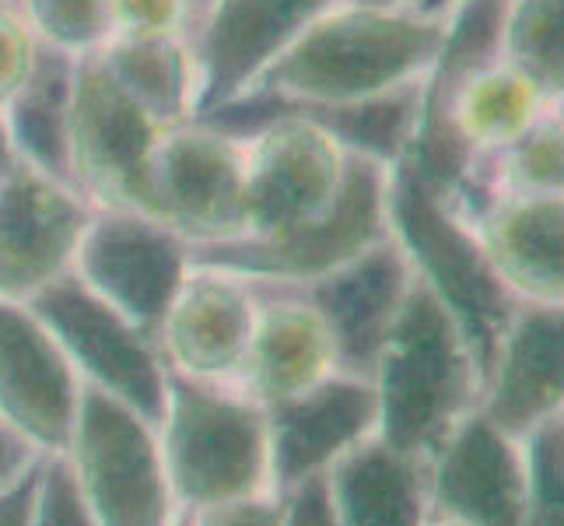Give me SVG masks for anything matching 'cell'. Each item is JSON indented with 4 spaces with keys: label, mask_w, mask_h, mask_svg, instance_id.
I'll return each mask as SVG.
<instances>
[{
    "label": "cell",
    "mask_w": 564,
    "mask_h": 526,
    "mask_svg": "<svg viewBox=\"0 0 564 526\" xmlns=\"http://www.w3.org/2000/svg\"><path fill=\"white\" fill-rule=\"evenodd\" d=\"M189 267L193 246L165 222L144 211L91 207L70 275L154 337Z\"/></svg>",
    "instance_id": "obj_9"
},
{
    "label": "cell",
    "mask_w": 564,
    "mask_h": 526,
    "mask_svg": "<svg viewBox=\"0 0 564 526\" xmlns=\"http://www.w3.org/2000/svg\"><path fill=\"white\" fill-rule=\"evenodd\" d=\"M257 291L260 302L242 358L239 389L260 407H274L305 394L308 386L329 379L340 368L319 313L299 288L257 281Z\"/></svg>",
    "instance_id": "obj_21"
},
{
    "label": "cell",
    "mask_w": 564,
    "mask_h": 526,
    "mask_svg": "<svg viewBox=\"0 0 564 526\" xmlns=\"http://www.w3.org/2000/svg\"><path fill=\"white\" fill-rule=\"evenodd\" d=\"M148 214L180 232L193 249L242 239V133L207 120L162 130L151 159Z\"/></svg>",
    "instance_id": "obj_10"
},
{
    "label": "cell",
    "mask_w": 564,
    "mask_h": 526,
    "mask_svg": "<svg viewBox=\"0 0 564 526\" xmlns=\"http://www.w3.org/2000/svg\"><path fill=\"white\" fill-rule=\"evenodd\" d=\"M414 281V267L400 243L393 236H382L379 243L355 253L351 260L291 288H299L319 313L329 341H334L340 373L368 379Z\"/></svg>",
    "instance_id": "obj_15"
},
{
    "label": "cell",
    "mask_w": 564,
    "mask_h": 526,
    "mask_svg": "<svg viewBox=\"0 0 564 526\" xmlns=\"http://www.w3.org/2000/svg\"><path fill=\"white\" fill-rule=\"evenodd\" d=\"M35 466L0 489V526H29L32 498H35Z\"/></svg>",
    "instance_id": "obj_35"
},
{
    "label": "cell",
    "mask_w": 564,
    "mask_h": 526,
    "mask_svg": "<svg viewBox=\"0 0 564 526\" xmlns=\"http://www.w3.org/2000/svg\"><path fill=\"white\" fill-rule=\"evenodd\" d=\"M411 4L417 8V11H424V14H435V18H445L449 14L459 0H411Z\"/></svg>",
    "instance_id": "obj_37"
},
{
    "label": "cell",
    "mask_w": 564,
    "mask_h": 526,
    "mask_svg": "<svg viewBox=\"0 0 564 526\" xmlns=\"http://www.w3.org/2000/svg\"><path fill=\"white\" fill-rule=\"evenodd\" d=\"M389 236L386 225V165L355 154L351 180L323 218L278 239H231L193 249V264L221 267L263 285H305L351 260Z\"/></svg>",
    "instance_id": "obj_11"
},
{
    "label": "cell",
    "mask_w": 564,
    "mask_h": 526,
    "mask_svg": "<svg viewBox=\"0 0 564 526\" xmlns=\"http://www.w3.org/2000/svg\"><path fill=\"white\" fill-rule=\"evenodd\" d=\"M368 383L376 389V436L424 463L477 407V362L453 316L421 281L386 334Z\"/></svg>",
    "instance_id": "obj_2"
},
{
    "label": "cell",
    "mask_w": 564,
    "mask_h": 526,
    "mask_svg": "<svg viewBox=\"0 0 564 526\" xmlns=\"http://www.w3.org/2000/svg\"><path fill=\"white\" fill-rule=\"evenodd\" d=\"M427 502L435 519L463 526H522L527 471L519 439L505 436L474 407L427 460Z\"/></svg>",
    "instance_id": "obj_18"
},
{
    "label": "cell",
    "mask_w": 564,
    "mask_h": 526,
    "mask_svg": "<svg viewBox=\"0 0 564 526\" xmlns=\"http://www.w3.org/2000/svg\"><path fill=\"white\" fill-rule=\"evenodd\" d=\"M257 302V281L221 267L193 264L154 334L169 373L197 383L239 386Z\"/></svg>",
    "instance_id": "obj_16"
},
{
    "label": "cell",
    "mask_w": 564,
    "mask_h": 526,
    "mask_svg": "<svg viewBox=\"0 0 564 526\" xmlns=\"http://www.w3.org/2000/svg\"><path fill=\"white\" fill-rule=\"evenodd\" d=\"M284 526H337L326 492V474L305 477L284 495Z\"/></svg>",
    "instance_id": "obj_34"
},
{
    "label": "cell",
    "mask_w": 564,
    "mask_h": 526,
    "mask_svg": "<svg viewBox=\"0 0 564 526\" xmlns=\"http://www.w3.org/2000/svg\"><path fill=\"white\" fill-rule=\"evenodd\" d=\"M8 159H14V154H11V148H8V141H4V133H0V165H4Z\"/></svg>",
    "instance_id": "obj_38"
},
{
    "label": "cell",
    "mask_w": 564,
    "mask_h": 526,
    "mask_svg": "<svg viewBox=\"0 0 564 526\" xmlns=\"http://www.w3.org/2000/svg\"><path fill=\"white\" fill-rule=\"evenodd\" d=\"M43 46L35 43L32 29L25 25L14 0H0V106L25 85Z\"/></svg>",
    "instance_id": "obj_32"
},
{
    "label": "cell",
    "mask_w": 564,
    "mask_h": 526,
    "mask_svg": "<svg viewBox=\"0 0 564 526\" xmlns=\"http://www.w3.org/2000/svg\"><path fill=\"white\" fill-rule=\"evenodd\" d=\"M29 526H99L91 519L82 495H77L70 466L61 453L39 457Z\"/></svg>",
    "instance_id": "obj_30"
},
{
    "label": "cell",
    "mask_w": 564,
    "mask_h": 526,
    "mask_svg": "<svg viewBox=\"0 0 564 526\" xmlns=\"http://www.w3.org/2000/svg\"><path fill=\"white\" fill-rule=\"evenodd\" d=\"M29 309L43 320L82 386L133 407L148 421H159L169 376L159 341L91 296L74 275L46 285L29 299Z\"/></svg>",
    "instance_id": "obj_8"
},
{
    "label": "cell",
    "mask_w": 564,
    "mask_h": 526,
    "mask_svg": "<svg viewBox=\"0 0 564 526\" xmlns=\"http://www.w3.org/2000/svg\"><path fill=\"white\" fill-rule=\"evenodd\" d=\"M61 457L99 526H183L186 516L169 489L159 428L133 407L82 386Z\"/></svg>",
    "instance_id": "obj_6"
},
{
    "label": "cell",
    "mask_w": 564,
    "mask_h": 526,
    "mask_svg": "<svg viewBox=\"0 0 564 526\" xmlns=\"http://www.w3.org/2000/svg\"><path fill=\"white\" fill-rule=\"evenodd\" d=\"M210 116L231 120L225 130L242 133V239H278L334 211L351 180L355 151L313 112L246 95Z\"/></svg>",
    "instance_id": "obj_3"
},
{
    "label": "cell",
    "mask_w": 564,
    "mask_h": 526,
    "mask_svg": "<svg viewBox=\"0 0 564 526\" xmlns=\"http://www.w3.org/2000/svg\"><path fill=\"white\" fill-rule=\"evenodd\" d=\"M474 180L495 193H564L561 109H551L519 141L480 162Z\"/></svg>",
    "instance_id": "obj_27"
},
{
    "label": "cell",
    "mask_w": 564,
    "mask_h": 526,
    "mask_svg": "<svg viewBox=\"0 0 564 526\" xmlns=\"http://www.w3.org/2000/svg\"><path fill=\"white\" fill-rule=\"evenodd\" d=\"M154 428L183 516L270 492L267 411L239 386L169 373Z\"/></svg>",
    "instance_id": "obj_4"
},
{
    "label": "cell",
    "mask_w": 564,
    "mask_h": 526,
    "mask_svg": "<svg viewBox=\"0 0 564 526\" xmlns=\"http://www.w3.org/2000/svg\"><path fill=\"white\" fill-rule=\"evenodd\" d=\"M39 463V453L25 439H18L11 428L0 425V489L11 484L14 477H22L25 471Z\"/></svg>",
    "instance_id": "obj_36"
},
{
    "label": "cell",
    "mask_w": 564,
    "mask_h": 526,
    "mask_svg": "<svg viewBox=\"0 0 564 526\" xmlns=\"http://www.w3.org/2000/svg\"><path fill=\"white\" fill-rule=\"evenodd\" d=\"M445 18L414 4L340 0L319 14L249 95L291 109H334L421 85L442 50Z\"/></svg>",
    "instance_id": "obj_1"
},
{
    "label": "cell",
    "mask_w": 564,
    "mask_h": 526,
    "mask_svg": "<svg viewBox=\"0 0 564 526\" xmlns=\"http://www.w3.org/2000/svg\"><path fill=\"white\" fill-rule=\"evenodd\" d=\"M337 526H427V463L379 436L358 442L326 471Z\"/></svg>",
    "instance_id": "obj_22"
},
{
    "label": "cell",
    "mask_w": 564,
    "mask_h": 526,
    "mask_svg": "<svg viewBox=\"0 0 564 526\" xmlns=\"http://www.w3.org/2000/svg\"><path fill=\"white\" fill-rule=\"evenodd\" d=\"M74 64L77 61L64 53L43 50L32 74L25 77V85L0 106V133H4L14 159L67 186V120Z\"/></svg>",
    "instance_id": "obj_23"
},
{
    "label": "cell",
    "mask_w": 564,
    "mask_h": 526,
    "mask_svg": "<svg viewBox=\"0 0 564 526\" xmlns=\"http://www.w3.org/2000/svg\"><path fill=\"white\" fill-rule=\"evenodd\" d=\"M35 43L70 61L95 56L112 35L106 0H14Z\"/></svg>",
    "instance_id": "obj_28"
},
{
    "label": "cell",
    "mask_w": 564,
    "mask_h": 526,
    "mask_svg": "<svg viewBox=\"0 0 564 526\" xmlns=\"http://www.w3.org/2000/svg\"><path fill=\"white\" fill-rule=\"evenodd\" d=\"M427 526H463V523H453V519H435V516H432V519H427Z\"/></svg>",
    "instance_id": "obj_39"
},
{
    "label": "cell",
    "mask_w": 564,
    "mask_h": 526,
    "mask_svg": "<svg viewBox=\"0 0 564 526\" xmlns=\"http://www.w3.org/2000/svg\"><path fill=\"white\" fill-rule=\"evenodd\" d=\"M498 56L547 88L564 92V0H505Z\"/></svg>",
    "instance_id": "obj_26"
},
{
    "label": "cell",
    "mask_w": 564,
    "mask_h": 526,
    "mask_svg": "<svg viewBox=\"0 0 564 526\" xmlns=\"http://www.w3.org/2000/svg\"><path fill=\"white\" fill-rule=\"evenodd\" d=\"M417 92L421 85L400 88L379 95V99L355 103V106H334V109H305L316 120H323L329 130L337 133L347 151L372 159L379 165H397L406 144H411L414 120H417Z\"/></svg>",
    "instance_id": "obj_25"
},
{
    "label": "cell",
    "mask_w": 564,
    "mask_h": 526,
    "mask_svg": "<svg viewBox=\"0 0 564 526\" xmlns=\"http://www.w3.org/2000/svg\"><path fill=\"white\" fill-rule=\"evenodd\" d=\"M91 204L74 186L8 159L0 165V299L29 302L70 275Z\"/></svg>",
    "instance_id": "obj_14"
},
{
    "label": "cell",
    "mask_w": 564,
    "mask_h": 526,
    "mask_svg": "<svg viewBox=\"0 0 564 526\" xmlns=\"http://www.w3.org/2000/svg\"><path fill=\"white\" fill-rule=\"evenodd\" d=\"M267 411L270 492L288 495L305 477L326 474L347 450L376 436V389L368 379L334 373L305 394Z\"/></svg>",
    "instance_id": "obj_19"
},
{
    "label": "cell",
    "mask_w": 564,
    "mask_h": 526,
    "mask_svg": "<svg viewBox=\"0 0 564 526\" xmlns=\"http://www.w3.org/2000/svg\"><path fill=\"white\" fill-rule=\"evenodd\" d=\"M519 450L522 471H527L522 526H564V411L519 436Z\"/></svg>",
    "instance_id": "obj_29"
},
{
    "label": "cell",
    "mask_w": 564,
    "mask_h": 526,
    "mask_svg": "<svg viewBox=\"0 0 564 526\" xmlns=\"http://www.w3.org/2000/svg\"><path fill=\"white\" fill-rule=\"evenodd\" d=\"M477 411L505 436H527L564 411V313L519 302L480 376Z\"/></svg>",
    "instance_id": "obj_20"
},
{
    "label": "cell",
    "mask_w": 564,
    "mask_h": 526,
    "mask_svg": "<svg viewBox=\"0 0 564 526\" xmlns=\"http://www.w3.org/2000/svg\"><path fill=\"white\" fill-rule=\"evenodd\" d=\"M82 379L29 302L0 299V425L39 457L64 453Z\"/></svg>",
    "instance_id": "obj_17"
},
{
    "label": "cell",
    "mask_w": 564,
    "mask_h": 526,
    "mask_svg": "<svg viewBox=\"0 0 564 526\" xmlns=\"http://www.w3.org/2000/svg\"><path fill=\"white\" fill-rule=\"evenodd\" d=\"M386 225L411 260L414 278L459 326L484 376L519 305L516 296L491 270L459 214L427 190L403 159L386 169Z\"/></svg>",
    "instance_id": "obj_5"
},
{
    "label": "cell",
    "mask_w": 564,
    "mask_h": 526,
    "mask_svg": "<svg viewBox=\"0 0 564 526\" xmlns=\"http://www.w3.org/2000/svg\"><path fill=\"white\" fill-rule=\"evenodd\" d=\"M106 4L112 35L123 39L189 35L193 22H197V0H106Z\"/></svg>",
    "instance_id": "obj_31"
},
{
    "label": "cell",
    "mask_w": 564,
    "mask_h": 526,
    "mask_svg": "<svg viewBox=\"0 0 564 526\" xmlns=\"http://www.w3.org/2000/svg\"><path fill=\"white\" fill-rule=\"evenodd\" d=\"M372 4H411V0H372Z\"/></svg>",
    "instance_id": "obj_40"
},
{
    "label": "cell",
    "mask_w": 564,
    "mask_h": 526,
    "mask_svg": "<svg viewBox=\"0 0 564 526\" xmlns=\"http://www.w3.org/2000/svg\"><path fill=\"white\" fill-rule=\"evenodd\" d=\"M183 526H284V495L263 492L186 513Z\"/></svg>",
    "instance_id": "obj_33"
},
{
    "label": "cell",
    "mask_w": 564,
    "mask_h": 526,
    "mask_svg": "<svg viewBox=\"0 0 564 526\" xmlns=\"http://www.w3.org/2000/svg\"><path fill=\"white\" fill-rule=\"evenodd\" d=\"M204 4H207V0H197V14H200V8H204Z\"/></svg>",
    "instance_id": "obj_41"
},
{
    "label": "cell",
    "mask_w": 564,
    "mask_h": 526,
    "mask_svg": "<svg viewBox=\"0 0 564 526\" xmlns=\"http://www.w3.org/2000/svg\"><path fill=\"white\" fill-rule=\"evenodd\" d=\"M340 0H207L189 29L197 116L218 112L260 85L288 46Z\"/></svg>",
    "instance_id": "obj_12"
},
{
    "label": "cell",
    "mask_w": 564,
    "mask_h": 526,
    "mask_svg": "<svg viewBox=\"0 0 564 526\" xmlns=\"http://www.w3.org/2000/svg\"><path fill=\"white\" fill-rule=\"evenodd\" d=\"M442 201L516 302L564 305V193H495L470 180Z\"/></svg>",
    "instance_id": "obj_13"
},
{
    "label": "cell",
    "mask_w": 564,
    "mask_h": 526,
    "mask_svg": "<svg viewBox=\"0 0 564 526\" xmlns=\"http://www.w3.org/2000/svg\"><path fill=\"white\" fill-rule=\"evenodd\" d=\"M162 130L106 74L99 56H82L74 64L67 169L70 186L91 207L148 214L151 159Z\"/></svg>",
    "instance_id": "obj_7"
},
{
    "label": "cell",
    "mask_w": 564,
    "mask_h": 526,
    "mask_svg": "<svg viewBox=\"0 0 564 526\" xmlns=\"http://www.w3.org/2000/svg\"><path fill=\"white\" fill-rule=\"evenodd\" d=\"M106 74L159 127H180L197 116V61L189 35L123 39L112 35L95 53Z\"/></svg>",
    "instance_id": "obj_24"
}]
</instances>
